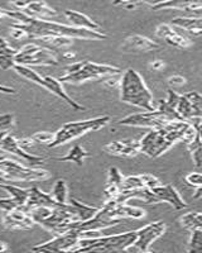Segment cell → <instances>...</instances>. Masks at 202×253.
Wrapping results in <instances>:
<instances>
[{"instance_id": "1", "label": "cell", "mask_w": 202, "mask_h": 253, "mask_svg": "<svg viewBox=\"0 0 202 253\" xmlns=\"http://www.w3.org/2000/svg\"><path fill=\"white\" fill-rule=\"evenodd\" d=\"M12 27H17V28L26 31L29 38L43 37V36H58V37H68L73 38V40L81 38V40L93 41H101L107 38V36L102 32L77 28V27L73 26H66V24L48 22V20L29 17V15L24 23H14L12 24Z\"/></svg>"}, {"instance_id": "2", "label": "cell", "mask_w": 202, "mask_h": 253, "mask_svg": "<svg viewBox=\"0 0 202 253\" xmlns=\"http://www.w3.org/2000/svg\"><path fill=\"white\" fill-rule=\"evenodd\" d=\"M120 100L143 110H154L153 95L138 71L128 69L120 76Z\"/></svg>"}, {"instance_id": "3", "label": "cell", "mask_w": 202, "mask_h": 253, "mask_svg": "<svg viewBox=\"0 0 202 253\" xmlns=\"http://www.w3.org/2000/svg\"><path fill=\"white\" fill-rule=\"evenodd\" d=\"M136 238V230L114 236L80 238L72 252H121L128 251Z\"/></svg>"}, {"instance_id": "4", "label": "cell", "mask_w": 202, "mask_h": 253, "mask_svg": "<svg viewBox=\"0 0 202 253\" xmlns=\"http://www.w3.org/2000/svg\"><path fill=\"white\" fill-rule=\"evenodd\" d=\"M123 74V70L111 65L91 62V61H81L73 62L66 67V74L61 76L58 80L61 83L81 84L87 80H100L109 75Z\"/></svg>"}, {"instance_id": "5", "label": "cell", "mask_w": 202, "mask_h": 253, "mask_svg": "<svg viewBox=\"0 0 202 253\" xmlns=\"http://www.w3.org/2000/svg\"><path fill=\"white\" fill-rule=\"evenodd\" d=\"M109 115H102V117L87 119V121L71 122V123L64 124L55 133V137H53L52 142L48 143V147L49 148H55V147L62 146V144L72 141V139L78 138V137L86 134V133L95 132V130L104 128V126H106L109 124Z\"/></svg>"}, {"instance_id": "6", "label": "cell", "mask_w": 202, "mask_h": 253, "mask_svg": "<svg viewBox=\"0 0 202 253\" xmlns=\"http://www.w3.org/2000/svg\"><path fill=\"white\" fill-rule=\"evenodd\" d=\"M13 69L15 70L18 75H20L22 78L27 79V80L32 81V83L37 84L39 86L44 87L46 90H48L49 92H52L53 95L58 96L60 99H62V101L67 103L69 107L75 110H85V108L82 105L77 103V101L73 100L66 91H65L64 86H62V83L57 79L52 78V76H40L39 74H37L35 71H33L32 69H29L28 66H23V65H17L15 63Z\"/></svg>"}, {"instance_id": "7", "label": "cell", "mask_w": 202, "mask_h": 253, "mask_svg": "<svg viewBox=\"0 0 202 253\" xmlns=\"http://www.w3.org/2000/svg\"><path fill=\"white\" fill-rule=\"evenodd\" d=\"M0 182L12 181H40L48 178L49 173L46 170H34L31 167L19 164L14 160L0 158Z\"/></svg>"}, {"instance_id": "8", "label": "cell", "mask_w": 202, "mask_h": 253, "mask_svg": "<svg viewBox=\"0 0 202 253\" xmlns=\"http://www.w3.org/2000/svg\"><path fill=\"white\" fill-rule=\"evenodd\" d=\"M14 61L17 65L23 66H56L58 65V56L51 49L32 42L17 51Z\"/></svg>"}, {"instance_id": "9", "label": "cell", "mask_w": 202, "mask_h": 253, "mask_svg": "<svg viewBox=\"0 0 202 253\" xmlns=\"http://www.w3.org/2000/svg\"><path fill=\"white\" fill-rule=\"evenodd\" d=\"M170 119L168 118L165 113L159 109L154 110H145L143 113H136V114L128 115L125 118L120 119L118 124L120 126H140V128H159L162 126L166 122H169Z\"/></svg>"}, {"instance_id": "10", "label": "cell", "mask_w": 202, "mask_h": 253, "mask_svg": "<svg viewBox=\"0 0 202 253\" xmlns=\"http://www.w3.org/2000/svg\"><path fill=\"white\" fill-rule=\"evenodd\" d=\"M166 232V224L163 221H154L149 224L144 225L143 228L136 230V238L134 241L133 246L128 251L133 252H148L150 248V245L156 239L162 237Z\"/></svg>"}, {"instance_id": "11", "label": "cell", "mask_w": 202, "mask_h": 253, "mask_svg": "<svg viewBox=\"0 0 202 253\" xmlns=\"http://www.w3.org/2000/svg\"><path fill=\"white\" fill-rule=\"evenodd\" d=\"M80 239V233L76 229H71L66 233L57 234L53 239L43 245H38L32 248L34 252H72Z\"/></svg>"}, {"instance_id": "12", "label": "cell", "mask_w": 202, "mask_h": 253, "mask_svg": "<svg viewBox=\"0 0 202 253\" xmlns=\"http://www.w3.org/2000/svg\"><path fill=\"white\" fill-rule=\"evenodd\" d=\"M0 151L17 156V157L22 158L24 162H27L31 166H40L44 162V158L39 157V156L31 155L26 150H23L18 143V139L13 137L12 134H9L8 132L3 135V138L0 139Z\"/></svg>"}, {"instance_id": "13", "label": "cell", "mask_w": 202, "mask_h": 253, "mask_svg": "<svg viewBox=\"0 0 202 253\" xmlns=\"http://www.w3.org/2000/svg\"><path fill=\"white\" fill-rule=\"evenodd\" d=\"M150 191L158 199V203H168L177 211L186 209L188 207L187 203L181 198V195H179V193L173 185L161 184L159 186L150 190Z\"/></svg>"}, {"instance_id": "14", "label": "cell", "mask_w": 202, "mask_h": 253, "mask_svg": "<svg viewBox=\"0 0 202 253\" xmlns=\"http://www.w3.org/2000/svg\"><path fill=\"white\" fill-rule=\"evenodd\" d=\"M4 227L8 229H31L34 227V220L32 219L31 214L23 209V207L18 208V209L8 211L4 214L3 218Z\"/></svg>"}, {"instance_id": "15", "label": "cell", "mask_w": 202, "mask_h": 253, "mask_svg": "<svg viewBox=\"0 0 202 253\" xmlns=\"http://www.w3.org/2000/svg\"><path fill=\"white\" fill-rule=\"evenodd\" d=\"M156 35L157 37L165 40L168 44L177 48H188L192 46L191 40H188L183 35H179L178 32H176L174 27L169 24H159L156 29Z\"/></svg>"}, {"instance_id": "16", "label": "cell", "mask_w": 202, "mask_h": 253, "mask_svg": "<svg viewBox=\"0 0 202 253\" xmlns=\"http://www.w3.org/2000/svg\"><path fill=\"white\" fill-rule=\"evenodd\" d=\"M60 205V203H57L55 199L52 198V195L49 194L43 193L42 190L38 189L37 186H33L29 189V195L27 199L26 204H24L23 209L27 211H31L32 209L38 207H48V208H56Z\"/></svg>"}, {"instance_id": "17", "label": "cell", "mask_w": 202, "mask_h": 253, "mask_svg": "<svg viewBox=\"0 0 202 253\" xmlns=\"http://www.w3.org/2000/svg\"><path fill=\"white\" fill-rule=\"evenodd\" d=\"M161 48L157 42L149 40L148 37L140 35H134L130 37L125 38V41L121 44V49L124 52H149V51H156V49Z\"/></svg>"}, {"instance_id": "18", "label": "cell", "mask_w": 202, "mask_h": 253, "mask_svg": "<svg viewBox=\"0 0 202 253\" xmlns=\"http://www.w3.org/2000/svg\"><path fill=\"white\" fill-rule=\"evenodd\" d=\"M105 152L109 155L119 156V157H134L138 153H140L139 150V142L136 141H115L104 146Z\"/></svg>"}, {"instance_id": "19", "label": "cell", "mask_w": 202, "mask_h": 253, "mask_svg": "<svg viewBox=\"0 0 202 253\" xmlns=\"http://www.w3.org/2000/svg\"><path fill=\"white\" fill-rule=\"evenodd\" d=\"M152 9L153 10L179 9V10H185V12L196 13L197 17L201 18V0H167L165 3L152 6Z\"/></svg>"}, {"instance_id": "20", "label": "cell", "mask_w": 202, "mask_h": 253, "mask_svg": "<svg viewBox=\"0 0 202 253\" xmlns=\"http://www.w3.org/2000/svg\"><path fill=\"white\" fill-rule=\"evenodd\" d=\"M65 15H66L67 19L72 23L73 27H77V28H82V29H90V31H98V32H102L101 31V27L99 26L96 22H94L93 19L90 17H87L86 14L84 13H80L77 10H65Z\"/></svg>"}, {"instance_id": "21", "label": "cell", "mask_w": 202, "mask_h": 253, "mask_svg": "<svg viewBox=\"0 0 202 253\" xmlns=\"http://www.w3.org/2000/svg\"><path fill=\"white\" fill-rule=\"evenodd\" d=\"M33 43H37L42 47L55 51V49L66 48V47L72 46L73 38L68 37H58V36H43V37L32 38Z\"/></svg>"}, {"instance_id": "22", "label": "cell", "mask_w": 202, "mask_h": 253, "mask_svg": "<svg viewBox=\"0 0 202 253\" xmlns=\"http://www.w3.org/2000/svg\"><path fill=\"white\" fill-rule=\"evenodd\" d=\"M22 12L28 14L29 17L40 18V19L44 17H56L57 15L55 9L51 8L43 0H31L27 8Z\"/></svg>"}, {"instance_id": "23", "label": "cell", "mask_w": 202, "mask_h": 253, "mask_svg": "<svg viewBox=\"0 0 202 253\" xmlns=\"http://www.w3.org/2000/svg\"><path fill=\"white\" fill-rule=\"evenodd\" d=\"M111 214L115 219L121 220V219H141L145 216V210L138 207H132L125 203L123 204H116L111 210Z\"/></svg>"}, {"instance_id": "24", "label": "cell", "mask_w": 202, "mask_h": 253, "mask_svg": "<svg viewBox=\"0 0 202 253\" xmlns=\"http://www.w3.org/2000/svg\"><path fill=\"white\" fill-rule=\"evenodd\" d=\"M172 26L185 29L194 36H200L202 31L201 18H183L178 17L172 20Z\"/></svg>"}, {"instance_id": "25", "label": "cell", "mask_w": 202, "mask_h": 253, "mask_svg": "<svg viewBox=\"0 0 202 253\" xmlns=\"http://www.w3.org/2000/svg\"><path fill=\"white\" fill-rule=\"evenodd\" d=\"M90 156L91 155L86 150H84L80 144H76V146H73L68 151V153L66 156H64V157H56L55 160L60 162H75L78 166H82L85 158L90 157Z\"/></svg>"}, {"instance_id": "26", "label": "cell", "mask_w": 202, "mask_h": 253, "mask_svg": "<svg viewBox=\"0 0 202 253\" xmlns=\"http://www.w3.org/2000/svg\"><path fill=\"white\" fill-rule=\"evenodd\" d=\"M67 203L72 207L73 211H75L76 215H77L78 221H85L87 220V219L93 218V216L96 214V211L99 210V208L82 204V203L76 200V199H69Z\"/></svg>"}, {"instance_id": "27", "label": "cell", "mask_w": 202, "mask_h": 253, "mask_svg": "<svg viewBox=\"0 0 202 253\" xmlns=\"http://www.w3.org/2000/svg\"><path fill=\"white\" fill-rule=\"evenodd\" d=\"M0 189L8 191L10 198L14 199L19 207H24L29 195V189H22V187L14 186V185L9 184V182H4V184L0 182Z\"/></svg>"}, {"instance_id": "28", "label": "cell", "mask_w": 202, "mask_h": 253, "mask_svg": "<svg viewBox=\"0 0 202 253\" xmlns=\"http://www.w3.org/2000/svg\"><path fill=\"white\" fill-rule=\"evenodd\" d=\"M179 224L187 230H194L196 228H202V214L200 211H190L179 218Z\"/></svg>"}, {"instance_id": "29", "label": "cell", "mask_w": 202, "mask_h": 253, "mask_svg": "<svg viewBox=\"0 0 202 253\" xmlns=\"http://www.w3.org/2000/svg\"><path fill=\"white\" fill-rule=\"evenodd\" d=\"M67 193H68V189H67V184L65 180L62 178H58L57 181L55 182L52 189V198L55 199L56 202L60 203V204H66L67 203Z\"/></svg>"}, {"instance_id": "30", "label": "cell", "mask_w": 202, "mask_h": 253, "mask_svg": "<svg viewBox=\"0 0 202 253\" xmlns=\"http://www.w3.org/2000/svg\"><path fill=\"white\" fill-rule=\"evenodd\" d=\"M17 53L14 48L9 46L8 48L0 49V69L1 70H9L13 69L15 65L14 56Z\"/></svg>"}, {"instance_id": "31", "label": "cell", "mask_w": 202, "mask_h": 253, "mask_svg": "<svg viewBox=\"0 0 202 253\" xmlns=\"http://www.w3.org/2000/svg\"><path fill=\"white\" fill-rule=\"evenodd\" d=\"M188 252H202V228H196V229L191 230V239L190 243H188Z\"/></svg>"}, {"instance_id": "32", "label": "cell", "mask_w": 202, "mask_h": 253, "mask_svg": "<svg viewBox=\"0 0 202 253\" xmlns=\"http://www.w3.org/2000/svg\"><path fill=\"white\" fill-rule=\"evenodd\" d=\"M123 180H124V176L120 172L118 167H110L109 172H107V185H115L119 186L121 190V184H123Z\"/></svg>"}, {"instance_id": "33", "label": "cell", "mask_w": 202, "mask_h": 253, "mask_svg": "<svg viewBox=\"0 0 202 253\" xmlns=\"http://www.w3.org/2000/svg\"><path fill=\"white\" fill-rule=\"evenodd\" d=\"M143 186V182H141L139 175L135 176H127L123 180V184H121V190H134V189H140Z\"/></svg>"}, {"instance_id": "34", "label": "cell", "mask_w": 202, "mask_h": 253, "mask_svg": "<svg viewBox=\"0 0 202 253\" xmlns=\"http://www.w3.org/2000/svg\"><path fill=\"white\" fill-rule=\"evenodd\" d=\"M139 177H140L141 182H143V186L149 190L154 189V187L159 186L162 184L161 180L154 175H152V173H141V175H139Z\"/></svg>"}, {"instance_id": "35", "label": "cell", "mask_w": 202, "mask_h": 253, "mask_svg": "<svg viewBox=\"0 0 202 253\" xmlns=\"http://www.w3.org/2000/svg\"><path fill=\"white\" fill-rule=\"evenodd\" d=\"M53 137H55V133H51V132H37L34 133L33 135H31L29 138L33 143H38V144H42V143H47L48 144L49 142H52Z\"/></svg>"}, {"instance_id": "36", "label": "cell", "mask_w": 202, "mask_h": 253, "mask_svg": "<svg viewBox=\"0 0 202 253\" xmlns=\"http://www.w3.org/2000/svg\"><path fill=\"white\" fill-rule=\"evenodd\" d=\"M14 126V117L12 114L0 115V132H9Z\"/></svg>"}, {"instance_id": "37", "label": "cell", "mask_w": 202, "mask_h": 253, "mask_svg": "<svg viewBox=\"0 0 202 253\" xmlns=\"http://www.w3.org/2000/svg\"><path fill=\"white\" fill-rule=\"evenodd\" d=\"M18 208L20 207L13 198H0V210H3L4 213L12 211V210L18 209Z\"/></svg>"}, {"instance_id": "38", "label": "cell", "mask_w": 202, "mask_h": 253, "mask_svg": "<svg viewBox=\"0 0 202 253\" xmlns=\"http://www.w3.org/2000/svg\"><path fill=\"white\" fill-rule=\"evenodd\" d=\"M186 182L190 186L199 187L202 185V175L200 172H191L186 176Z\"/></svg>"}, {"instance_id": "39", "label": "cell", "mask_w": 202, "mask_h": 253, "mask_svg": "<svg viewBox=\"0 0 202 253\" xmlns=\"http://www.w3.org/2000/svg\"><path fill=\"white\" fill-rule=\"evenodd\" d=\"M165 1H167V0H132V3L128 4L125 8L134 9L135 8V5H138V4H141V3H147V4H149L150 6H154V5H157V4L165 3Z\"/></svg>"}, {"instance_id": "40", "label": "cell", "mask_w": 202, "mask_h": 253, "mask_svg": "<svg viewBox=\"0 0 202 253\" xmlns=\"http://www.w3.org/2000/svg\"><path fill=\"white\" fill-rule=\"evenodd\" d=\"M191 156H192V161H194L195 166L197 169H201V162H202V147H199L196 150L191 151Z\"/></svg>"}, {"instance_id": "41", "label": "cell", "mask_w": 202, "mask_h": 253, "mask_svg": "<svg viewBox=\"0 0 202 253\" xmlns=\"http://www.w3.org/2000/svg\"><path fill=\"white\" fill-rule=\"evenodd\" d=\"M10 36H12V38H14V40H17V41L22 40V38L28 37V35H27L26 31H23V29H20V28H17V27H10Z\"/></svg>"}, {"instance_id": "42", "label": "cell", "mask_w": 202, "mask_h": 253, "mask_svg": "<svg viewBox=\"0 0 202 253\" xmlns=\"http://www.w3.org/2000/svg\"><path fill=\"white\" fill-rule=\"evenodd\" d=\"M168 84H169L170 86H182V85L186 84V79L183 76L173 75L168 79Z\"/></svg>"}, {"instance_id": "43", "label": "cell", "mask_w": 202, "mask_h": 253, "mask_svg": "<svg viewBox=\"0 0 202 253\" xmlns=\"http://www.w3.org/2000/svg\"><path fill=\"white\" fill-rule=\"evenodd\" d=\"M31 0H10V4L14 6L18 10H24L27 8V5L29 4Z\"/></svg>"}, {"instance_id": "44", "label": "cell", "mask_w": 202, "mask_h": 253, "mask_svg": "<svg viewBox=\"0 0 202 253\" xmlns=\"http://www.w3.org/2000/svg\"><path fill=\"white\" fill-rule=\"evenodd\" d=\"M150 67H152L153 70H156V71H159V70H162L163 67H165V62L161 60H156L150 63Z\"/></svg>"}, {"instance_id": "45", "label": "cell", "mask_w": 202, "mask_h": 253, "mask_svg": "<svg viewBox=\"0 0 202 253\" xmlns=\"http://www.w3.org/2000/svg\"><path fill=\"white\" fill-rule=\"evenodd\" d=\"M0 92L1 94H9V95H12V94H15V89H13V87H9V86H5V85H0Z\"/></svg>"}, {"instance_id": "46", "label": "cell", "mask_w": 202, "mask_h": 253, "mask_svg": "<svg viewBox=\"0 0 202 253\" xmlns=\"http://www.w3.org/2000/svg\"><path fill=\"white\" fill-rule=\"evenodd\" d=\"M132 3V0H113L114 5H121V6H127L128 4Z\"/></svg>"}, {"instance_id": "47", "label": "cell", "mask_w": 202, "mask_h": 253, "mask_svg": "<svg viewBox=\"0 0 202 253\" xmlns=\"http://www.w3.org/2000/svg\"><path fill=\"white\" fill-rule=\"evenodd\" d=\"M62 58H64V60L73 61L75 60V53H71V52H65L64 55H62Z\"/></svg>"}, {"instance_id": "48", "label": "cell", "mask_w": 202, "mask_h": 253, "mask_svg": "<svg viewBox=\"0 0 202 253\" xmlns=\"http://www.w3.org/2000/svg\"><path fill=\"white\" fill-rule=\"evenodd\" d=\"M9 47V43L8 41L5 40V38L0 37V49H4V48H8Z\"/></svg>"}, {"instance_id": "49", "label": "cell", "mask_w": 202, "mask_h": 253, "mask_svg": "<svg viewBox=\"0 0 202 253\" xmlns=\"http://www.w3.org/2000/svg\"><path fill=\"white\" fill-rule=\"evenodd\" d=\"M8 250V246H6V243H4V242H0V253L4 252V251Z\"/></svg>"}, {"instance_id": "50", "label": "cell", "mask_w": 202, "mask_h": 253, "mask_svg": "<svg viewBox=\"0 0 202 253\" xmlns=\"http://www.w3.org/2000/svg\"><path fill=\"white\" fill-rule=\"evenodd\" d=\"M200 196H201V186L197 187V191H196V194L194 195V199H199Z\"/></svg>"}, {"instance_id": "51", "label": "cell", "mask_w": 202, "mask_h": 253, "mask_svg": "<svg viewBox=\"0 0 202 253\" xmlns=\"http://www.w3.org/2000/svg\"><path fill=\"white\" fill-rule=\"evenodd\" d=\"M3 17H4V14H3V12H1V9H0V19H1Z\"/></svg>"}]
</instances>
